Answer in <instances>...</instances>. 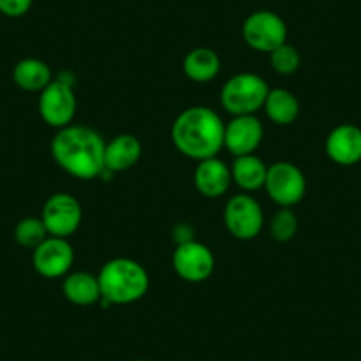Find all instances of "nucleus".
<instances>
[{"label": "nucleus", "mask_w": 361, "mask_h": 361, "mask_svg": "<svg viewBox=\"0 0 361 361\" xmlns=\"http://www.w3.org/2000/svg\"><path fill=\"white\" fill-rule=\"evenodd\" d=\"M232 183L239 186L243 192H257L264 188L267 176V165L255 154L235 156L231 165Z\"/></svg>", "instance_id": "nucleus-19"}, {"label": "nucleus", "mask_w": 361, "mask_h": 361, "mask_svg": "<svg viewBox=\"0 0 361 361\" xmlns=\"http://www.w3.org/2000/svg\"><path fill=\"white\" fill-rule=\"evenodd\" d=\"M13 235H15V241L18 243L20 246L34 250L36 246H39L50 234H48L47 227H44L41 218L27 216V218H22V220L16 224L15 231H13Z\"/></svg>", "instance_id": "nucleus-21"}, {"label": "nucleus", "mask_w": 361, "mask_h": 361, "mask_svg": "<svg viewBox=\"0 0 361 361\" xmlns=\"http://www.w3.org/2000/svg\"><path fill=\"white\" fill-rule=\"evenodd\" d=\"M105 145L102 135L89 126H69L57 130L51 140V158L69 176L90 180L105 172Z\"/></svg>", "instance_id": "nucleus-1"}, {"label": "nucleus", "mask_w": 361, "mask_h": 361, "mask_svg": "<svg viewBox=\"0 0 361 361\" xmlns=\"http://www.w3.org/2000/svg\"><path fill=\"white\" fill-rule=\"evenodd\" d=\"M37 110L44 123L55 130L69 126L76 114V96L71 83L66 80H51L39 92Z\"/></svg>", "instance_id": "nucleus-8"}, {"label": "nucleus", "mask_w": 361, "mask_h": 361, "mask_svg": "<svg viewBox=\"0 0 361 361\" xmlns=\"http://www.w3.org/2000/svg\"><path fill=\"white\" fill-rule=\"evenodd\" d=\"M51 80V68L41 59H22L13 68V82L27 92H41Z\"/></svg>", "instance_id": "nucleus-18"}, {"label": "nucleus", "mask_w": 361, "mask_h": 361, "mask_svg": "<svg viewBox=\"0 0 361 361\" xmlns=\"http://www.w3.org/2000/svg\"><path fill=\"white\" fill-rule=\"evenodd\" d=\"M193 183L206 199H220L228 192L232 183L231 166L218 156L199 161L193 172Z\"/></svg>", "instance_id": "nucleus-14"}, {"label": "nucleus", "mask_w": 361, "mask_h": 361, "mask_svg": "<svg viewBox=\"0 0 361 361\" xmlns=\"http://www.w3.org/2000/svg\"><path fill=\"white\" fill-rule=\"evenodd\" d=\"M267 87L266 80L255 73H238L224 83L220 92V103L225 112L235 116H255L264 109Z\"/></svg>", "instance_id": "nucleus-4"}, {"label": "nucleus", "mask_w": 361, "mask_h": 361, "mask_svg": "<svg viewBox=\"0 0 361 361\" xmlns=\"http://www.w3.org/2000/svg\"><path fill=\"white\" fill-rule=\"evenodd\" d=\"M269 234L279 243L293 241L294 235L298 234V216L290 207H282L271 218Z\"/></svg>", "instance_id": "nucleus-22"}, {"label": "nucleus", "mask_w": 361, "mask_h": 361, "mask_svg": "<svg viewBox=\"0 0 361 361\" xmlns=\"http://www.w3.org/2000/svg\"><path fill=\"white\" fill-rule=\"evenodd\" d=\"M62 294L69 303L76 307H90V305L99 303L102 289H99L98 276L87 271L68 273L62 280Z\"/></svg>", "instance_id": "nucleus-16"}, {"label": "nucleus", "mask_w": 361, "mask_h": 361, "mask_svg": "<svg viewBox=\"0 0 361 361\" xmlns=\"http://www.w3.org/2000/svg\"><path fill=\"white\" fill-rule=\"evenodd\" d=\"M267 195L280 207H293L301 202L307 193V179L303 170L290 161H276L267 166L266 183Z\"/></svg>", "instance_id": "nucleus-5"}, {"label": "nucleus", "mask_w": 361, "mask_h": 361, "mask_svg": "<svg viewBox=\"0 0 361 361\" xmlns=\"http://www.w3.org/2000/svg\"><path fill=\"white\" fill-rule=\"evenodd\" d=\"M262 110L271 123L279 126H289L300 116V102L290 90L269 89Z\"/></svg>", "instance_id": "nucleus-20"}, {"label": "nucleus", "mask_w": 361, "mask_h": 361, "mask_svg": "<svg viewBox=\"0 0 361 361\" xmlns=\"http://www.w3.org/2000/svg\"><path fill=\"white\" fill-rule=\"evenodd\" d=\"M82 204L71 193L64 192L54 193L41 211V220L48 234L55 238H69L75 234L82 225Z\"/></svg>", "instance_id": "nucleus-10"}, {"label": "nucleus", "mask_w": 361, "mask_h": 361, "mask_svg": "<svg viewBox=\"0 0 361 361\" xmlns=\"http://www.w3.org/2000/svg\"><path fill=\"white\" fill-rule=\"evenodd\" d=\"M173 238H176L177 245L186 241H192L193 239V228L186 224H179L176 228H173Z\"/></svg>", "instance_id": "nucleus-25"}, {"label": "nucleus", "mask_w": 361, "mask_h": 361, "mask_svg": "<svg viewBox=\"0 0 361 361\" xmlns=\"http://www.w3.org/2000/svg\"><path fill=\"white\" fill-rule=\"evenodd\" d=\"M98 282L102 300L110 305H131L147 294L151 280L140 262L128 257H117L103 264Z\"/></svg>", "instance_id": "nucleus-3"}, {"label": "nucleus", "mask_w": 361, "mask_h": 361, "mask_svg": "<svg viewBox=\"0 0 361 361\" xmlns=\"http://www.w3.org/2000/svg\"><path fill=\"white\" fill-rule=\"evenodd\" d=\"M225 123L209 106H190L172 124V142L190 159L214 158L224 149Z\"/></svg>", "instance_id": "nucleus-2"}, {"label": "nucleus", "mask_w": 361, "mask_h": 361, "mask_svg": "<svg viewBox=\"0 0 361 361\" xmlns=\"http://www.w3.org/2000/svg\"><path fill=\"white\" fill-rule=\"evenodd\" d=\"M262 138L264 126L257 116H235L225 124L224 147L232 156L253 154Z\"/></svg>", "instance_id": "nucleus-12"}, {"label": "nucleus", "mask_w": 361, "mask_h": 361, "mask_svg": "<svg viewBox=\"0 0 361 361\" xmlns=\"http://www.w3.org/2000/svg\"><path fill=\"white\" fill-rule=\"evenodd\" d=\"M142 158V142L135 135L121 133L105 145V172L119 173L133 169Z\"/></svg>", "instance_id": "nucleus-15"}, {"label": "nucleus", "mask_w": 361, "mask_h": 361, "mask_svg": "<svg viewBox=\"0 0 361 361\" xmlns=\"http://www.w3.org/2000/svg\"><path fill=\"white\" fill-rule=\"evenodd\" d=\"M243 39L252 50L271 54L287 43V25L273 11H255L243 23Z\"/></svg>", "instance_id": "nucleus-6"}, {"label": "nucleus", "mask_w": 361, "mask_h": 361, "mask_svg": "<svg viewBox=\"0 0 361 361\" xmlns=\"http://www.w3.org/2000/svg\"><path fill=\"white\" fill-rule=\"evenodd\" d=\"M214 255L204 243L192 239L176 246L172 255V266L180 280L190 283H200L209 280L214 271Z\"/></svg>", "instance_id": "nucleus-9"}, {"label": "nucleus", "mask_w": 361, "mask_h": 361, "mask_svg": "<svg viewBox=\"0 0 361 361\" xmlns=\"http://www.w3.org/2000/svg\"><path fill=\"white\" fill-rule=\"evenodd\" d=\"M269 62L271 68L275 69V73H279V75H294L301 66V55L296 48L286 43L271 51Z\"/></svg>", "instance_id": "nucleus-23"}, {"label": "nucleus", "mask_w": 361, "mask_h": 361, "mask_svg": "<svg viewBox=\"0 0 361 361\" xmlns=\"http://www.w3.org/2000/svg\"><path fill=\"white\" fill-rule=\"evenodd\" d=\"M135 361H151V360H135Z\"/></svg>", "instance_id": "nucleus-26"}, {"label": "nucleus", "mask_w": 361, "mask_h": 361, "mask_svg": "<svg viewBox=\"0 0 361 361\" xmlns=\"http://www.w3.org/2000/svg\"><path fill=\"white\" fill-rule=\"evenodd\" d=\"M224 221L231 235L239 241L255 239L264 228V213L260 204L248 193L231 197L225 204Z\"/></svg>", "instance_id": "nucleus-7"}, {"label": "nucleus", "mask_w": 361, "mask_h": 361, "mask_svg": "<svg viewBox=\"0 0 361 361\" xmlns=\"http://www.w3.org/2000/svg\"><path fill=\"white\" fill-rule=\"evenodd\" d=\"M221 69L220 55L213 48H193L188 51L183 61V71L186 78H190L195 83H207L218 76Z\"/></svg>", "instance_id": "nucleus-17"}, {"label": "nucleus", "mask_w": 361, "mask_h": 361, "mask_svg": "<svg viewBox=\"0 0 361 361\" xmlns=\"http://www.w3.org/2000/svg\"><path fill=\"white\" fill-rule=\"evenodd\" d=\"M75 262V250L66 238L48 235L39 246L32 250V266L43 279H62Z\"/></svg>", "instance_id": "nucleus-11"}, {"label": "nucleus", "mask_w": 361, "mask_h": 361, "mask_svg": "<svg viewBox=\"0 0 361 361\" xmlns=\"http://www.w3.org/2000/svg\"><path fill=\"white\" fill-rule=\"evenodd\" d=\"M34 0H0V15L8 18H22L32 8Z\"/></svg>", "instance_id": "nucleus-24"}, {"label": "nucleus", "mask_w": 361, "mask_h": 361, "mask_svg": "<svg viewBox=\"0 0 361 361\" xmlns=\"http://www.w3.org/2000/svg\"><path fill=\"white\" fill-rule=\"evenodd\" d=\"M326 154L333 163L353 166L361 161V128L354 124H340L329 131L326 138Z\"/></svg>", "instance_id": "nucleus-13"}]
</instances>
